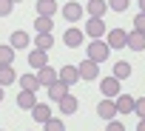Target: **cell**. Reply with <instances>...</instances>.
Returning <instances> with one entry per match:
<instances>
[{
    "mask_svg": "<svg viewBox=\"0 0 145 131\" xmlns=\"http://www.w3.org/2000/svg\"><path fill=\"white\" fill-rule=\"evenodd\" d=\"M86 12H88L91 17H103V14L108 12V0H88Z\"/></svg>",
    "mask_w": 145,
    "mask_h": 131,
    "instance_id": "cell-13",
    "label": "cell"
},
{
    "mask_svg": "<svg viewBox=\"0 0 145 131\" xmlns=\"http://www.w3.org/2000/svg\"><path fill=\"white\" fill-rule=\"evenodd\" d=\"M14 80H17V74L12 66H0V86H12Z\"/></svg>",
    "mask_w": 145,
    "mask_h": 131,
    "instance_id": "cell-24",
    "label": "cell"
},
{
    "mask_svg": "<svg viewBox=\"0 0 145 131\" xmlns=\"http://www.w3.org/2000/svg\"><path fill=\"white\" fill-rule=\"evenodd\" d=\"M29 66H31L34 71L46 69V66H48V54H46V51H40V48H34V51L29 54Z\"/></svg>",
    "mask_w": 145,
    "mask_h": 131,
    "instance_id": "cell-8",
    "label": "cell"
},
{
    "mask_svg": "<svg viewBox=\"0 0 145 131\" xmlns=\"http://www.w3.org/2000/svg\"><path fill=\"white\" fill-rule=\"evenodd\" d=\"M134 111L139 114V120H145V97H139V100L134 103Z\"/></svg>",
    "mask_w": 145,
    "mask_h": 131,
    "instance_id": "cell-31",
    "label": "cell"
},
{
    "mask_svg": "<svg viewBox=\"0 0 145 131\" xmlns=\"http://www.w3.org/2000/svg\"><path fill=\"white\" fill-rule=\"evenodd\" d=\"M137 131H145V120H139V125H137Z\"/></svg>",
    "mask_w": 145,
    "mask_h": 131,
    "instance_id": "cell-33",
    "label": "cell"
},
{
    "mask_svg": "<svg viewBox=\"0 0 145 131\" xmlns=\"http://www.w3.org/2000/svg\"><path fill=\"white\" fill-rule=\"evenodd\" d=\"M37 14L40 17H54L57 14V3L54 0H37Z\"/></svg>",
    "mask_w": 145,
    "mask_h": 131,
    "instance_id": "cell-16",
    "label": "cell"
},
{
    "mask_svg": "<svg viewBox=\"0 0 145 131\" xmlns=\"http://www.w3.org/2000/svg\"><path fill=\"white\" fill-rule=\"evenodd\" d=\"M57 105H60V111H63V114H74L80 103H77V97H71V94H65V97H63V100H60Z\"/></svg>",
    "mask_w": 145,
    "mask_h": 131,
    "instance_id": "cell-23",
    "label": "cell"
},
{
    "mask_svg": "<svg viewBox=\"0 0 145 131\" xmlns=\"http://www.w3.org/2000/svg\"><path fill=\"white\" fill-rule=\"evenodd\" d=\"M65 94H68V86H65V83H60V80H57L54 86H48V97H51V103H60Z\"/></svg>",
    "mask_w": 145,
    "mask_h": 131,
    "instance_id": "cell-19",
    "label": "cell"
},
{
    "mask_svg": "<svg viewBox=\"0 0 145 131\" xmlns=\"http://www.w3.org/2000/svg\"><path fill=\"white\" fill-rule=\"evenodd\" d=\"M17 105H20V108H26V111H31V108L37 105L34 91H20V94H17Z\"/></svg>",
    "mask_w": 145,
    "mask_h": 131,
    "instance_id": "cell-20",
    "label": "cell"
},
{
    "mask_svg": "<svg viewBox=\"0 0 145 131\" xmlns=\"http://www.w3.org/2000/svg\"><path fill=\"white\" fill-rule=\"evenodd\" d=\"M31 117L43 125V122H48L51 120V105H46V103H37L34 108H31Z\"/></svg>",
    "mask_w": 145,
    "mask_h": 131,
    "instance_id": "cell-11",
    "label": "cell"
},
{
    "mask_svg": "<svg viewBox=\"0 0 145 131\" xmlns=\"http://www.w3.org/2000/svg\"><path fill=\"white\" fill-rule=\"evenodd\" d=\"M128 48L131 51H145V34L142 31H128Z\"/></svg>",
    "mask_w": 145,
    "mask_h": 131,
    "instance_id": "cell-15",
    "label": "cell"
},
{
    "mask_svg": "<svg viewBox=\"0 0 145 131\" xmlns=\"http://www.w3.org/2000/svg\"><path fill=\"white\" fill-rule=\"evenodd\" d=\"M86 34H88V37H94V40L105 37V34H108V29H105L103 17H88V23H86Z\"/></svg>",
    "mask_w": 145,
    "mask_h": 131,
    "instance_id": "cell-2",
    "label": "cell"
},
{
    "mask_svg": "<svg viewBox=\"0 0 145 131\" xmlns=\"http://www.w3.org/2000/svg\"><path fill=\"white\" fill-rule=\"evenodd\" d=\"M57 74H60V83H65V86H74V83L80 80V71H77V66H63V69H60Z\"/></svg>",
    "mask_w": 145,
    "mask_h": 131,
    "instance_id": "cell-6",
    "label": "cell"
},
{
    "mask_svg": "<svg viewBox=\"0 0 145 131\" xmlns=\"http://www.w3.org/2000/svg\"><path fill=\"white\" fill-rule=\"evenodd\" d=\"M17 83L23 86V91H37V88H40L37 74H23V77H17Z\"/></svg>",
    "mask_w": 145,
    "mask_h": 131,
    "instance_id": "cell-21",
    "label": "cell"
},
{
    "mask_svg": "<svg viewBox=\"0 0 145 131\" xmlns=\"http://www.w3.org/2000/svg\"><path fill=\"white\" fill-rule=\"evenodd\" d=\"M77 71H80V80H97V74H100V63L83 60V63L77 66Z\"/></svg>",
    "mask_w": 145,
    "mask_h": 131,
    "instance_id": "cell-4",
    "label": "cell"
},
{
    "mask_svg": "<svg viewBox=\"0 0 145 131\" xmlns=\"http://www.w3.org/2000/svg\"><path fill=\"white\" fill-rule=\"evenodd\" d=\"M111 77H117V80H128V77H131V63H125V60L114 63V74H111Z\"/></svg>",
    "mask_w": 145,
    "mask_h": 131,
    "instance_id": "cell-22",
    "label": "cell"
},
{
    "mask_svg": "<svg viewBox=\"0 0 145 131\" xmlns=\"http://www.w3.org/2000/svg\"><path fill=\"white\" fill-rule=\"evenodd\" d=\"M9 46H12L14 51H17V48H29V34H26V31H12Z\"/></svg>",
    "mask_w": 145,
    "mask_h": 131,
    "instance_id": "cell-18",
    "label": "cell"
},
{
    "mask_svg": "<svg viewBox=\"0 0 145 131\" xmlns=\"http://www.w3.org/2000/svg\"><path fill=\"white\" fill-rule=\"evenodd\" d=\"M100 91H103L108 100L120 97V80H117V77H103V80H100Z\"/></svg>",
    "mask_w": 145,
    "mask_h": 131,
    "instance_id": "cell-5",
    "label": "cell"
},
{
    "mask_svg": "<svg viewBox=\"0 0 145 131\" xmlns=\"http://www.w3.org/2000/svg\"><path fill=\"white\" fill-rule=\"evenodd\" d=\"M34 48L48 51V48H51V34H37V37H34Z\"/></svg>",
    "mask_w": 145,
    "mask_h": 131,
    "instance_id": "cell-26",
    "label": "cell"
},
{
    "mask_svg": "<svg viewBox=\"0 0 145 131\" xmlns=\"http://www.w3.org/2000/svg\"><path fill=\"white\" fill-rule=\"evenodd\" d=\"M83 37H86V34H83L80 29H68V31L63 34V40H65V46H68V48H77V46H83Z\"/></svg>",
    "mask_w": 145,
    "mask_h": 131,
    "instance_id": "cell-12",
    "label": "cell"
},
{
    "mask_svg": "<svg viewBox=\"0 0 145 131\" xmlns=\"http://www.w3.org/2000/svg\"><path fill=\"white\" fill-rule=\"evenodd\" d=\"M114 103H117V114H131V111H134V103H137V100H134V97H128V94H120V97H117Z\"/></svg>",
    "mask_w": 145,
    "mask_h": 131,
    "instance_id": "cell-14",
    "label": "cell"
},
{
    "mask_svg": "<svg viewBox=\"0 0 145 131\" xmlns=\"http://www.w3.org/2000/svg\"><path fill=\"white\" fill-rule=\"evenodd\" d=\"M128 3H131V0H108V9H114V12H125Z\"/></svg>",
    "mask_w": 145,
    "mask_h": 131,
    "instance_id": "cell-28",
    "label": "cell"
},
{
    "mask_svg": "<svg viewBox=\"0 0 145 131\" xmlns=\"http://www.w3.org/2000/svg\"><path fill=\"white\" fill-rule=\"evenodd\" d=\"M134 31H142V34H145V12H139V14L134 17Z\"/></svg>",
    "mask_w": 145,
    "mask_h": 131,
    "instance_id": "cell-29",
    "label": "cell"
},
{
    "mask_svg": "<svg viewBox=\"0 0 145 131\" xmlns=\"http://www.w3.org/2000/svg\"><path fill=\"white\" fill-rule=\"evenodd\" d=\"M12 3H20V0H12Z\"/></svg>",
    "mask_w": 145,
    "mask_h": 131,
    "instance_id": "cell-36",
    "label": "cell"
},
{
    "mask_svg": "<svg viewBox=\"0 0 145 131\" xmlns=\"http://www.w3.org/2000/svg\"><path fill=\"white\" fill-rule=\"evenodd\" d=\"M83 12H86V9H83L80 3H65V6H63V17H65L68 23H77V20L83 17Z\"/></svg>",
    "mask_w": 145,
    "mask_h": 131,
    "instance_id": "cell-7",
    "label": "cell"
},
{
    "mask_svg": "<svg viewBox=\"0 0 145 131\" xmlns=\"http://www.w3.org/2000/svg\"><path fill=\"white\" fill-rule=\"evenodd\" d=\"M105 131H125V125H122V122H117V120H108Z\"/></svg>",
    "mask_w": 145,
    "mask_h": 131,
    "instance_id": "cell-32",
    "label": "cell"
},
{
    "mask_svg": "<svg viewBox=\"0 0 145 131\" xmlns=\"http://www.w3.org/2000/svg\"><path fill=\"white\" fill-rule=\"evenodd\" d=\"M43 131H65V125H63V120L51 117L48 122H43Z\"/></svg>",
    "mask_w": 145,
    "mask_h": 131,
    "instance_id": "cell-27",
    "label": "cell"
},
{
    "mask_svg": "<svg viewBox=\"0 0 145 131\" xmlns=\"http://www.w3.org/2000/svg\"><path fill=\"white\" fill-rule=\"evenodd\" d=\"M105 37H108V48H128V31H122V29H111Z\"/></svg>",
    "mask_w": 145,
    "mask_h": 131,
    "instance_id": "cell-3",
    "label": "cell"
},
{
    "mask_svg": "<svg viewBox=\"0 0 145 131\" xmlns=\"http://www.w3.org/2000/svg\"><path fill=\"white\" fill-rule=\"evenodd\" d=\"M37 80H40V86H46V88H48V86H54V83L60 80V74L51 69V66H46V69H40V71H37Z\"/></svg>",
    "mask_w": 145,
    "mask_h": 131,
    "instance_id": "cell-9",
    "label": "cell"
},
{
    "mask_svg": "<svg viewBox=\"0 0 145 131\" xmlns=\"http://www.w3.org/2000/svg\"><path fill=\"white\" fill-rule=\"evenodd\" d=\"M34 31L37 34H51L54 31V17H37L34 20Z\"/></svg>",
    "mask_w": 145,
    "mask_h": 131,
    "instance_id": "cell-17",
    "label": "cell"
},
{
    "mask_svg": "<svg viewBox=\"0 0 145 131\" xmlns=\"http://www.w3.org/2000/svg\"><path fill=\"white\" fill-rule=\"evenodd\" d=\"M3 97H6V88H3V86H0V100H3Z\"/></svg>",
    "mask_w": 145,
    "mask_h": 131,
    "instance_id": "cell-34",
    "label": "cell"
},
{
    "mask_svg": "<svg viewBox=\"0 0 145 131\" xmlns=\"http://www.w3.org/2000/svg\"><path fill=\"white\" fill-rule=\"evenodd\" d=\"M14 63V48L12 46H0V66H12Z\"/></svg>",
    "mask_w": 145,
    "mask_h": 131,
    "instance_id": "cell-25",
    "label": "cell"
},
{
    "mask_svg": "<svg viewBox=\"0 0 145 131\" xmlns=\"http://www.w3.org/2000/svg\"><path fill=\"white\" fill-rule=\"evenodd\" d=\"M97 114H100L103 120H114V117H117V103L105 97V100H103V103L97 105Z\"/></svg>",
    "mask_w": 145,
    "mask_h": 131,
    "instance_id": "cell-10",
    "label": "cell"
},
{
    "mask_svg": "<svg viewBox=\"0 0 145 131\" xmlns=\"http://www.w3.org/2000/svg\"><path fill=\"white\" fill-rule=\"evenodd\" d=\"M108 54H111L108 43H103V40H91V43H88V60H94V63H105Z\"/></svg>",
    "mask_w": 145,
    "mask_h": 131,
    "instance_id": "cell-1",
    "label": "cell"
},
{
    "mask_svg": "<svg viewBox=\"0 0 145 131\" xmlns=\"http://www.w3.org/2000/svg\"><path fill=\"white\" fill-rule=\"evenodd\" d=\"M12 6H14L12 0H0V17H9L12 14Z\"/></svg>",
    "mask_w": 145,
    "mask_h": 131,
    "instance_id": "cell-30",
    "label": "cell"
},
{
    "mask_svg": "<svg viewBox=\"0 0 145 131\" xmlns=\"http://www.w3.org/2000/svg\"><path fill=\"white\" fill-rule=\"evenodd\" d=\"M139 12H145V0H139Z\"/></svg>",
    "mask_w": 145,
    "mask_h": 131,
    "instance_id": "cell-35",
    "label": "cell"
}]
</instances>
